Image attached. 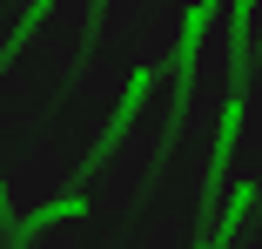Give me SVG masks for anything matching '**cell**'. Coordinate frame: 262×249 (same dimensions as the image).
I'll return each mask as SVG.
<instances>
[{"label":"cell","mask_w":262,"mask_h":249,"mask_svg":"<svg viewBox=\"0 0 262 249\" xmlns=\"http://www.w3.org/2000/svg\"><path fill=\"white\" fill-rule=\"evenodd\" d=\"M208 249H222V242H208Z\"/></svg>","instance_id":"cell-1"}]
</instances>
